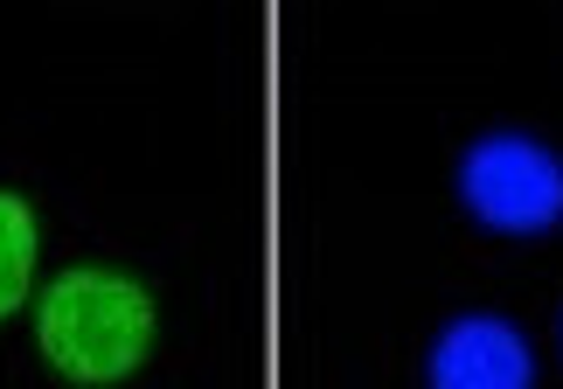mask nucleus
Listing matches in <instances>:
<instances>
[{"instance_id":"obj_1","label":"nucleus","mask_w":563,"mask_h":389,"mask_svg":"<svg viewBox=\"0 0 563 389\" xmlns=\"http://www.w3.org/2000/svg\"><path fill=\"white\" fill-rule=\"evenodd\" d=\"M35 341H42V362H49L63 382L112 389L146 362V348H154V299L125 271H98V265L63 271L56 286L42 292Z\"/></svg>"},{"instance_id":"obj_2","label":"nucleus","mask_w":563,"mask_h":389,"mask_svg":"<svg viewBox=\"0 0 563 389\" xmlns=\"http://www.w3.org/2000/svg\"><path fill=\"white\" fill-rule=\"evenodd\" d=\"M460 194L487 230L536 236L563 215V160L529 133H487L460 160Z\"/></svg>"},{"instance_id":"obj_3","label":"nucleus","mask_w":563,"mask_h":389,"mask_svg":"<svg viewBox=\"0 0 563 389\" xmlns=\"http://www.w3.org/2000/svg\"><path fill=\"white\" fill-rule=\"evenodd\" d=\"M529 382H536L529 341L494 313L452 320L431 348V389H529Z\"/></svg>"},{"instance_id":"obj_4","label":"nucleus","mask_w":563,"mask_h":389,"mask_svg":"<svg viewBox=\"0 0 563 389\" xmlns=\"http://www.w3.org/2000/svg\"><path fill=\"white\" fill-rule=\"evenodd\" d=\"M29 278H35V209L0 188V320L29 299Z\"/></svg>"}]
</instances>
